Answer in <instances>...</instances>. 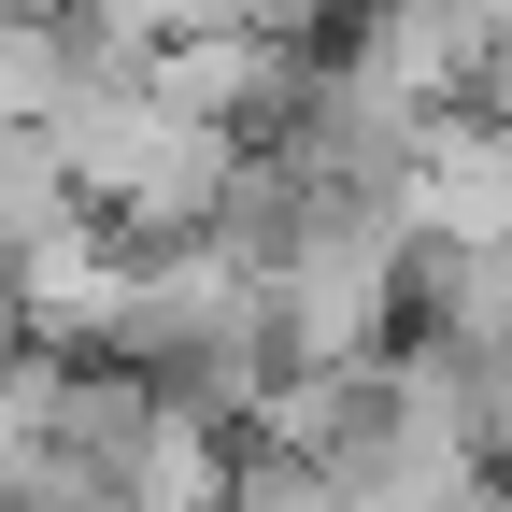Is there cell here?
<instances>
[{
  "instance_id": "1",
  "label": "cell",
  "mask_w": 512,
  "mask_h": 512,
  "mask_svg": "<svg viewBox=\"0 0 512 512\" xmlns=\"http://www.w3.org/2000/svg\"><path fill=\"white\" fill-rule=\"evenodd\" d=\"M256 285H271V356H285V370L384 356V342H399V214H328V228H299Z\"/></svg>"
},
{
  "instance_id": "2",
  "label": "cell",
  "mask_w": 512,
  "mask_h": 512,
  "mask_svg": "<svg viewBox=\"0 0 512 512\" xmlns=\"http://www.w3.org/2000/svg\"><path fill=\"white\" fill-rule=\"evenodd\" d=\"M399 342L498 356L512 342V242H413L399 228Z\"/></svg>"
},
{
  "instance_id": "3",
  "label": "cell",
  "mask_w": 512,
  "mask_h": 512,
  "mask_svg": "<svg viewBox=\"0 0 512 512\" xmlns=\"http://www.w3.org/2000/svg\"><path fill=\"white\" fill-rule=\"evenodd\" d=\"M86 200H72V171H57V143H43V114H0V256H29L43 228H72Z\"/></svg>"
}]
</instances>
